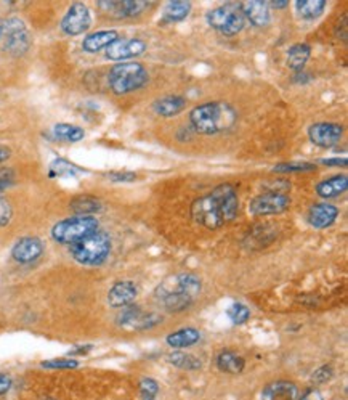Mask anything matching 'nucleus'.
<instances>
[{
  "instance_id": "1",
  "label": "nucleus",
  "mask_w": 348,
  "mask_h": 400,
  "mask_svg": "<svg viewBox=\"0 0 348 400\" xmlns=\"http://www.w3.org/2000/svg\"><path fill=\"white\" fill-rule=\"evenodd\" d=\"M239 212L238 192L231 183H221L191 204V219L199 226L215 230L233 222Z\"/></svg>"
},
{
  "instance_id": "2",
  "label": "nucleus",
  "mask_w": 348,
  "mask_h": 400,
  "mask_svg": "<svg viewBox=\"0 0 348 400\" xmlns=\"http://www.w3.org/2000/svg\"><path fill=\"white\" fill-rule=\"evenodd\" d=\"M202 281L196 273L183 272L164 280L156 288L154 296L164 309L168 312H182L190 307L201 294Z\"/></svg>"
},
{
  "instance_id": "3",
  "label": "nucleus",
  "mask_w": 348,
  "mask_h": 400,
  "mask_svg": "<svg viewBox=\"0 0 348 400\" xmlns=\"http://www.w3.org/2000/svg\"><path fill=\"white\" fill-rule=\"evenodd\" d=\"M238 114L228 103L209 101L191 110L190 123L193 129L201 135H215L233 128Z\"/></svg>"
},
{
  "instance_id": "4",
  "label": "nucleus",
  "mask_w": 348,
  "mask_h": 400,
  "mask_svg": "<svg viewBox=\"0 0 348 400\" xmlns=\"http://www.w3.org/2000/svg\"><path fill=\"white\" fill-rule=\"evenodd\" d=\"M149 72L142 63L124 61L111 68L108 84L116 95H127L148 84Z\"/></svg>"
},
{
  "instance_id": "5",
  "label": "nucleus",
  "mask_w": 348,
  "mask_h": 400,
  "mask_svg": "<svg viewBox=\"0 0 348 400\" xmlns=\"http://www.w3.org/2000/svg\"><path fill=\"white\" fill-rule=\"evenodd\" d=\"M76 262L82 266H100L108 259L111 252V238L106 232L96 230L84 240L69 246Z\"/></svg>"
},
{
  "instance_id": "6",
  "label": "nucleus",
  "mask_w": 348,
  "mask_h": 400,
  "mask_svg": "<svg viewBox=\"0 0 348 400\" xmlns=\"http://www.w3.org/2000/svg\"><path fill=\"white\" fill-rule=\"evenodd\" d=\"M98 221L94 216H74L63 219L52 227V238L60 245H76L98 230Z\"/></svg>"
},
{
  "instance_id": "7",
  "label": "nucleus",
  "mask_w": 348,
  "mask_h": 400,
  "mask_svg": "<svg viewBox=\"0 0 348 400\" xmlns=\"http://www.w3.org/2000/svg\"><path fill=\"white\" fill-rule=\"evenodd\" d=\"M207 24L215 31L224 34V36H236L243 31L246 26V18L241 8V3H225L221 7L210 10L206 14Z\"/></svg>"
},
{
  "instance_id": "8",
  "label": "nucleus",
  "mask_w": 348,
  "mask_h": 400,
  "mask_svg": "<svg viewBox=\"0 0 348 400\" xmlns=\"http://www.w3.org/2000/svg\"><path fill=\"white\" fill-rule=\"evenodd\" d=\"M0 42L3 43V48L10 55L21 57L31 47V34L28 31V26L23 19L8 18L3 19V34Z\"/></svg>"
},
{
  "instance_id": "9",
  "label": "nucleus",
  "mask_w": 348,
  "mask_h": 400,
  "mask_svg": "<svg viewBox=\"0 0 348 400\" xmlns=\"http://www.w3.org/2000/svg\"><path fill=\"white\" fill-rule=\"evenodd\" d=\"M291 208V197L287 193L267 192L259 194L249 203V212L252 216H274V214H283Z\"/></svg>"
},
{
  "instance_id": "10",
  "label": "nucleus",
  "mask_w": 348,
  "mask_h": 400,
  "mask_svg": "<svg viewBox=\"0 0 348 400\" xmlns=\"http://www.w3.org/2000/svg\"><path fill=\"white\" fill-rule=\"evenodd\" d=\"M91 26V14L85 3H72L61 19V31L67 36H79Z\"/></svg>"
},
{
  "instance_id": "11",
  "label": "nucleus",
  "mask_w": 348,
  "mask_h": 400,
  "mask_svg": "<svg viewBox=\"0 0 348 400\" xmlns=\"http://www.w3.org/2000/svg\"><path fill=\"white\" fill-rule=\"evenodd\" d=\"M162 317L154 312H144L137 306L124 307L118 315V323L125 328L132 330H148L161 323Z\"/></svg>"
},
{
  "instance_id": "12",
  "label": "nucleus",
  "mask_w": 348,
  "mask_h": 400,
  "mask_svg": "<svg viewBox=\"0 0 348 400\" xmlns=\"http://www.w3.org/2000/svg\"><path fill=\"white\" fill-rule=\"evenodd\" d=\"M146 42L142 41V39H118L106 48L105 55L108 60L124 63L132 60V58L142 57L146 52Z\"/></svg>"
},
{
  "instance_id": "13",
  "label": "nucleus",
  "mask_w": 348,
  "mask_h": 400,
  "mask_svg": "<svg viewBox=\"0 0 348 400\" xmlns=\"http://www.w3.org/2000/svg\"><path fill=\"white\" fill-rule=\"evenodd\" d=\"M149 7L144 0H100L98 8L111 18L138 17Z\"/></svg>"
},
{
  "instance_id": "14",
  "label": "nucleus",
  "mask_w": 348,
  "mask_h": 400,
  "mask_svg": "<svg viewBox=\"0 0 348 400\" xmlns=\"http://www.w3.org/2000/svg\"><path fill=\"white\" fill-rule=\"evenodd\" d=\"M344 135V128L336 123H316L308 128V139L320 148H332Z\"/></svg>"
},
{
  "instance_id": "15",
  "label": "nucleus",
  "mask_w": 348,
  "mask_h": 400,
  "mask_svg": "<svg viewBox=\"0 0 348 400\" xmlns=\"http://www.w3.org/2000/svg\"><path fill=\"white\" fill-rule=\"evenodd\" d=\"M43 254V243L36 237L21 238L12 248V257L18 264H31Z\"/></svg>"
},
{
  "instance_id": "16",
  "label": "nucleus",
  "mask_w": 348,
  "mask_h": 400,
  "mask_svg": "<svg viewBox=\"0 0 348 400\" xmlns=\"http://www.w3.org/2000/svg\"><path fill=\"white\" fill-rule=\"evenodd\" d=\"M137 296L138 288L133 281H118L108 292V304L116 309H124L132 306Z\"/></svg>"
},
{
  "instance_id": "17",
  "label": "nucleus",
  "mask_w": 348,
  "mask_h": 400,
  "mask_svg": "<svg viewBox=\"0 0 348 400\" xmlns=\"http://www.w3.org/2000/svg\"><path fill=\"white\" fill-rule=\"evenodd\" d=\"M339 217V209L334 204L329 203H318L308 209L307 221L312 227L315 228H327L336 222Z\"/></svg>"
},
{
  "instance_id": "18",
  "label": "nucleus",
  "mask_w": 348,
  "mask_h": 400,
  "mask_svg": "<svg viewBox=\"0 0 348 400\" xmlns=\"http://www.w3.org/2000/svg\"><path fill=\"white\" fill-rule=\"evenodd\" d=\"M243 8L244 18L249 19L250 24L255 28H265L272 21V12H270L268 2H262V0H254V2H244L241 3Z\"/></svg>"
},
{
  "instance_id": "19",
  "label": "nucleus",
  "mask_w": 348,
  "mask_h": 400,
  "mask_svg": "<svg viewBox=\"0 0 348 400\" xmlns=\"http://www.w3.org/2000/svg\"><path fill=\"white\" fill-rule=\"evenodd\" d=\"M186 106V99L182 95H166L157 99L153 103L154 113L161 118H172V116L180 114Z\"/></svg>"
},
{
  "instance_id": "20",
  "label": "nucleus",
  "mask_w": 348,
  "mask_h": 400,
  "mask_svg": "<svg viewBox=\"0 0 348 400\" xmlns=\"http://www.w3.org/2000/svg\"><path fill=\"white\" fill-rule=\"evenodd\" d=\"M347 188H348V177L345 174L332 175L329 179L321 180V182L315 187L318 197L325 199L340 197L342 193L347 192Z\"/></svg>"
},
{
  "instance_id": "21",
  "label": "nucleus",
  "mask_w": 348,
  "mask_h": 400,
  "mask_svg": "<svg viewBox=\"0 0 348 400\" xmlns=\"http://www.w3.org/2000/svg\"><path fill=\"white\" fill-rule=\"evenodd\" d=\"M119 39V32L118 31H96V32H91L84 39V42H82V48H84V52L87 53H96L100 50H106L111 43L116 42Z\"/></svg>"
},
{
  "instance_id": "22",
  "label": "nucleus",
  "mask_w": 348,
  "mask_h": 400,
  "mask_svg": "<svg viewBox=\"0 0 348 400\" xmlns=\"http://www.w3.org/2000/svg\"><path fill=\"white\" fill-rule=\"evenodd\" d=\"M262 400H298V388L289 381L272 383L263 389Z\"/></svg>"
},
{
  "instance_id": "23",
  "label": "nucleus",
  "mask_w": 348,
  "mask_h": 400,
  "mask_svg": "<svg viewBox=\"0 0 348 400\" xmlns=\"http://www.w3.org/2000/svg\"><path fill=\"white\" fill-rule=\"evenodd\" d=\"M199 339L201 333L196 328H182L168 334L166 343L168 344V348L172 349H183L191 348V346L199 343Z\"/></svg>"
},
{
  "instance_id": "24",
  "label": "nucleus",
  "mask_w": 348,
  "mask_h": 400,
  "mask_svg": "<svg viewBox=\"0 0 348 400\" xmlns=\"http://www.w3.org/2000/svg\"><path fill=\"white\" fill-rule=\"evenodd\" d=\"M69 208L76 216H94L95 212L101 211L103 204L98 198L90 197V194H80V197L71 199Z\"/></svg>"
},
{
  "instance_id": "25",
  "label": "nucleus",
  "mask_w": 348,
  "mask_h": 400,
  "mask_svg": "<svg viewBox=\"0 0 348 400\" xmlns=\"http://www.w3.org/2000/svg\"><path fill=\"white\" fill-rule=\"evenodd\" d=\"M191 8L193 5L190 2H185V0H173V2H168L166 7H164L161 21L166 24L183 21V19L188 18Z\"/></svg>"
},
{
  "instance_id": "26",
  "label": "nucleus",
  "mask_w": 348,
  "mask_h": 400,
  "mask_svg": "<svg viewBox=\"0 0 348 400\" xmlns=\"http://www.w3.org/2000/svg\"><path fill=\"white\" fill-rule=\"evenodd\" d=\"M217 367L224 373L239 374L244 370L246 362L241 355L233 352V350H221L219 357H217Z\"/></svg>"
},
{
  "instance_id": "27",
  "label": "nucleus",
  "mask_w": 348,
  "mask_h": 400,
  "mask_svg": "<svg viewBox=\"0 0 348 400\" xmlns=\"http://www.w3.org/2000/svg\"><path fill=\"white\" fill-rule=\"evenodd\" d=\"M312 48L307 43H296L287 50V66L291 70L301 72L310 58Z\"/></svg>"
},
{
  "instance_id": "28",
  "label": "nucleus",
  "mask_w": 348,
  "mask_h": 400,
  "mask_svg": "<svg viewBox=\"0 0 348 400\" xmlns=\"http://www.w3.org/2000/svg\"><path fill=\"white\" fill-rule=\"evenodd\" d=\"M326 0H297L296 10L303 19H316L325 12Z\"/></svg>"
},
{
  "instance_id": "29",
  "label": "nucleus",
  "mask_w": 348,
  "mask_h": 400,
  "mask_svg": "<svg viewBox=\"0 0 348 400\" xmlns=\"http://www.w3.org/2000/svg\"><path fill=\"white\" fill-rule=\"evenodd\" d=\"M53 135L56 137L58 140L67 141V143H76V141H80L85 137L84 129L79 128V126L74 124H65L60 123L53 128Z\"/></svg>"
},
{
  "instance_id": "30",
  "label": "nucleus",
  "mask_w": 348,
  "mask_h": 400,
  "mask_svg": "<svg viewBox=\"0 0 348 400\" xmlns=\"http://www.w3.org/2000/svg\"><path fill=\"white\" fill-rule=\"evenodd\" d=\"M167 362L172 363L173 367H177V368L188 370V372H193V370H199L202 367V363H201L199 359L195 357V355H191V354L180 352V350L168 354L167 355Z\"/></svg>"
},
{
  "instance_id": "31",
  "label": "nucleus",
  "mask_w": 348,
  "mask_h": 400,
  "mask_svg": "<svg viewBox=\"0 0 348 400\" xmlns=\"http://www.w3.org/2000/svg\"><path fill=\"white\" fill-rule=\"evenodd\" d=\"M82 174V169L69 161L58 158L50 164V177H76Z\"/></svg>"
},
{
  "instance_id": "32",
  "label": "nucleus",
  "mask_w": 348,
  "mask_h": 400,
  "mask_svg": "<svg viewBox=\"0 0 348 400\" xmlns=\"http://www.w3.org/2000/svg\"><path fill=\"white\" fill-rule=\"evenodd\" d=\"M226 315H228V319L233 321L235 325H243L250 319V310H249V307H246L244 304L235 302L233 306L228 307Z\"/></svg>"
},
{
  "instance_id": "33",
  "label": "nucleus",
  "mask_w": 348,
  "mask_h": 400,
  "mask_svg": "<svg viewBox=\"0 0 348 400\" xmlns=\"http://www.w3.org/2000/svg\"><path fill=\"white\" fill-rule=\"evenodd\" d=\"M316 169L312 163H281L273 168V172L276 174H292V172H308V170Z\"/></svg>"
},
{
  "instance_id": "34",
  "label": "nucleus",
  "mask_w": 348,
  "mask_h": 400,
  "mask_svg": "<svg viewBox=\"0 0 348 400\" xmlns=\"http://www.w3.org/2000/svg\"><path fill=\"white\" fill-rule=\"evenodd\" d=\"M140 394L143 400H154L159 394V384L151 378H143L140 381Z\"/></svg>"
},
{
  "instance_id": "35",
  "label": "nucleus",
  "mask_w": 348,
  "mask_h": 400,
  "mask_svg": "<svg viewBox=\"0 0 348 400\" xmlns=\"http://www.w3.org/2000/svg\"><path fill=\"white\" fill-rule=\"evenodd\" d=\"M43 368H52V370H69V368H77L79 367V362L74 359H55V360H45L42 363Z\"/></svg>"
},
{
  "instance_id": "36",
  "label": "nucleus",
  "mask_w": 348,
  "mask_h": 400,
  "mask_svg": "<svg viewBox=\"0 0 348 400\" xmlns=\"http://www.w3.org/2000/svg\"><path fill=\"white\" fill-rule=\"evenodd\" d=\"M106 179L111 180L113 183H130L137 179V174L127 172V170H122V172H109L106 174Z\"/></svg>"
},
{
  "instance_id": "37",
  "label": "nucleus",
  "mask_w": 348,
  "mask_h": 400,
  "mask_svg": "<svg viewBox=\"0 0 348 400\" xmlns=\"http://www.w3.org/2000/svg\"><path fill=\"white\" fill-rule=\"evenodd\" d=\"M12 206H10V203L5 199L3 197H0V227L7 226L10 222V219H12Z\"/></svg>"
},
{
  "instance_id": "38",
  "label": "nucleus",
  "mask_w": 348,
  "mask_h": 400,
  "mask_svg": "<svg viewBox=\"0 0 348 400\" xmlns=\"http://www.w3.org/2000/svg\"><path fill=\"white\" fill-rule=\"evenodd\" d=\"M14 183V172L12 169H0V193Z\"/></svg>"
},
{
  "instance_id": "39",
  "label": "nucleus",
  "mask_w": 348,
  "mask_h": 400,
  "mask_svg": "<svg viewBox=\"0 0 348 400\" xmlns=\"http://www.w3.org/2000/svg\"><path fill=\"white\" fill-rule=\"evenodd\" d=\"M332 378V368L331 367H321V368H318L315 373H313V381L318 383V384H321V383H326V381H329V379Z\"/></svg>"
},
{
  "instance_id": "40",
  "label": "nucleus",
  "mask_w": 348,
  "mask_h": 400,
  "mask_svg": "<svg viewBox=\"0 0 348 400\" xmlns=\"http://www.w3.org/2000/svg\"><path fill=\"white\" fill-rule=\"evenodd\" d=\"M12 388V378L8 374H0V396L7 394Z\"/></svg>"
},
{
  "instance_id": "41",
  "label": "nucleus",
  "mask_w": 348,
  "mask_h": 400,
  "mask_svg": "<svg viewBox=\"0 0 348 400\" xmlns=\"http://www.w3.org/2000/svg\"><path fill=\"white\" fill-rule=\"evenodd\" d=\"M298 400H325V399H323L321 392L318 391V389H308L302 397H298Z\"/></svg>"
},
{
  "instance_id": "42",
  "label": "nucleus",
  "mask_w": 348,
  "mask_h": 400,
  "mask_svg": "<svg viewBox=\"0 0 348 400\" xmlns=\"http://www.w3.org/2000/svg\"><path fill=\"white\" fill-rule=\"evenodd\" d=\"M321 164L325 166H342V168H345L348 164V159L347 158H331V159H323Z\"/></svg>"
},
{
  "instance_id": "43",
  "label": "nucleus",
  "mask_w": 348,
  "mask_h": 400,
  "mask_svg": "<svg viewBox=\"0 0 348 400\" xmlns=\"http://www.w3.org/2000/svg\"><path fill=\"white\" fill-rule=\"evenodd\" d=\"M10 156H12V150H10L8 146L0 145V163H5Z\"/></svg>"
},
{
  "instance_id": "44",
  "label": "nucleus",
  "mask_w": 348,
  "mask_h": 400,
  "mask_svg": "<svg viewBox=\"0 0 348 400\" xmlns=\"http://www.w3.org/2000/svg\"><path fill=\"white\" fill-rule=\"evenodd\" d=\"M289 5L287 0H273V2H268V7L273 8H286Z\"/></svg>"
},
{
  "instance_id": "45",
  "label": "nucleus",
  "mask_w": 348,
  "mask_h": 400,
  "mask_svg": "<svg viewBox=\"0 0 348 400\" xmlns=\"http://www.w3.org/2000/svg\"><path fill=\"white\" fill-rule=\"evenodd\" d=\"M2 34H3V19L0 18V39H2Z\"/></svg>"
}]
</instances>
